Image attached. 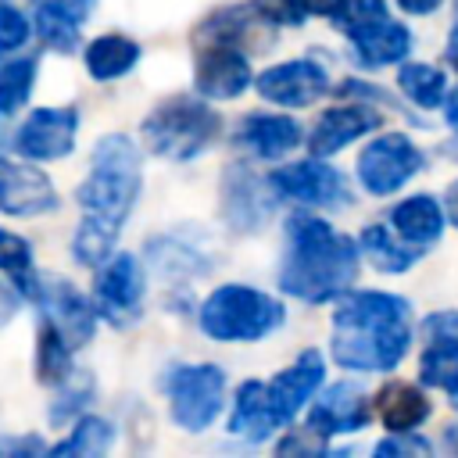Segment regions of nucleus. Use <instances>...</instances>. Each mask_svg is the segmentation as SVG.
I'll return each instance as SVG.
<instances>
[{
    "label": "nucleus",
    "instance_id": "1",
    "mask_svg": "<svg viewBox=\"0 0 458 458\" xmlns=\"http://www.w3.org/2000/svg\"><path fill=\"white\" fill-rule=\"evenodd\" d=\"M411 304L383 290H347L333 315V358L354 372H390L408 354Z\"/></svg>",
    "mask_w": 458,
    "mask_h": 458
},
{
    "label": "nucleus",
    "instance_id": "2",
    "mask_svg": "<svg viewBox=\"0 0 458 458\" xmlns=\"http://www.w3.org/2000/svg\"><path fill=\"white\" fill-rule=\"evenodd\" d=\"M286 240H290V250L279 272V286L290 297L322 304L351 290L358 276L354 240L340 236L326 218H315V215H293L286 222Z\"/></svg>",
    "mask_w": 458,
    "mask_h": 458
},
{
    "label": "nucleus",
    "instance_id": "3",
    "mask_svg": "<svg viewBox=\"0 0 458 458\" xmlns=\"http://www.w3.org/2000/svg\"><path fill=\"white\" fill-rule=\"evenodd\" d=\"M140 186H143L140 147L122 132L97 140L93 168H89L86 182L75 190V200L82 208V222L118 233L125 215L132 211V204L140 197Z\"/></svg>",
    "mask_w": 458,
    "mask_h": 458
},
{
    "label": "nucleus",
    "instance_id": "4",
    "mask_svg": "<svg viewBox=\"0 0 458 458\" xmlns=\"http://www.w3.org/2000/svg\"><path fill=\"white\" fill-rule=\"evenodd\" d=\"M218 129H222L218 111L193 97H172V100L157 104L140 125L147 150L157 157H168V161L197 157L200 150H208L215 143Z\"/></svg>",
    "mask_w": 458,
    "mask_h": 458
},
{
    "label": "nucleus",
    "instance_id": "5",
    "mask_svg": "<svg viewBox=\"0 0 458 458\" xmlns=\"http://www.w3.org/2000/svg\"><path fill=\"white\" fill-rule=\"evenodd\" d=\"M286 318L283 304L272 301L268 293L243 286V283H229L218 286L204 304H200V329L211 340H261L272 329H279Z\"/></svg>",
    "mask_w": 458,
    "mask_h": 458
},
{
    "label": "nucleus",
    "instance_id": "6",
    "mask_svg": "<svg viewBox=\"0 0 458 458\" xmlns=\"http://www.w3.org/2000/svg\"><path fill=\"white\" fill-rule=\"evenodd\" d=\"M336 25L351 39L358 61L369 68L394 64L411 50V32L390 18L383 0H347V7L336 14Z\"/></svg>",
    "mask_w": 458,
    "mask_h": 458
},
{
    "label": "nucleus",
    "instance_id": "7",
    "mask_svg": "<svg viewBox=\"0 0 458 458\" xmlns=\"http://www.w3.org/2000/svg\"><path fill=\"white\" fill-rule=\"evenodd\" d=\"M168 408L179 429L200 433L215 422L225 404V372L211 361L200 365H175L168 372Z\"/></svg>",
    "mask_w": 458,
    "mask_h": 458
},
{
    "label": "nucleus",
    "instance_id": "8",
    "mask_svg": "<svg viewBox=\"0 0 458 458\" xmlns=\"http://www.w3.org/2000/svg\"><path fill=\"white\" fill-rule=\"evenodd\" d=\"M422 150L404 132H386L358 154V179L372 197H386L397 193L422 168Z\"/></svg>",
    "mask_w": 458,
    "mask_h": 458
},
{
    "label": "nucleus",
    "instance_id": "9",
    "mask_svg": "<svg viewBox=\"0 0 458 458\" xmlns=\"http://www.w3.org/2000/svg\"><path fill=\"white\" fill-rule=\"evenodd\" d=\"M268 186L290 200L301 204H315V208H329V204H347L351 200V186L344 179V172H336L333 165H322L315 154L308 161H293L286 168H276Z\"/></svg>",
    "mask_w": 458,
    "mask_h": 458
},
{
    "label": "nucleus",
    "instance_id": "10",
    "mask_svg": "<svg viewBox=\"0 0 458 458\" xmlns=\"http://www.w3.org/2000/svg\"><path fill=\"white\" fill-rule=\"evenodd\" d=\"M75 132H79L75 107H39L21 122L14 136V150L29 161H57L72 154Z\"/></svg>",
    "mask_w": 458,
    "mask_h": 458
},
{
    "label": "nucleus",
    "instance_id": "11",
    "mask_svg": "<svg viewBox=\"0 0 458 458\" xmlns=\"http://www.w3.org/2000/svg\"><path fill=\"white\" fill-rule=\"evenodd\" d=\"M97 297V311L104 318H111L114 326H125L140 315L143 304V268L132 254H111L97 276L93 286Z\"/></svg>",
    "mask_w": 458,
    "mask_h": 458
},
{
    "label": "nucleus",
    "instance_id": "12",
    "mask_svg": "<svg viewBox=\"0 0 458 458\" xmlns=\"http://www.w3.org/2000/svg\"><path fill=\"white\" fill-rule=\"evenodd\" d=\"M36 304L47 311V322L57 326V333L68 340V347H82L89 344L93 329H97V311L89 308V301L61 276H39V290H36Z\"/></svg>",
    "mask_w": 458,
    "mask_h": 458
},
{
    "label": "nucleus",
    "instance_id": "13",
    "mask_svg": "<svg viewBox=\"0 0 458 458\" xmlns=\"http://www.w3.org/2000/svg\"><path fill=\"white\" fill-rule=\"evenodd\" d=\"M254 89L272 100V104H283V107H308L315 104L326 89H329V75L318 61L311 57H297V61H286V64H272L258 75Z\"/></svg>",
    "mask_w": 458,
    "mask_h": 458
},
{
    "label": "nucleus",
    "instance_id": "14",
    "mask_svg": "<svg viewBox=\"0 0 458 458\" xmlns=\"http://www.w3.org/2000/svg\"><path fill=\"white\" fill-rule=\"evenodd\" d=\"M193 82H197V93H200V97L233 100V97H240L254 79H250V64H247V57H243L240 47L208 39V47L197 54Z\"/></svg>",
    "mask_w": 458,
    "mask_h": 458
},
{
    "label": "nucleus",
    "instance_id": "15",
    "mask_svg": "<svg viewBox=\"0 0 458 458\" xmlns=\"http://www.w3.org/2000/svg\"><path fill=\"white\" fill-rule=\"evenodd\" d=\"M54 208H57V190L39 168L0 157V211L4 215L32 218Z\"/></svg>",
    "mask_w": 458,
    "mask_h": 458
},
{
    "label": "nucleus",
    "instance_id": "16",
    "mask_svg": "<svg viewBox=\"0 0 458 458\" xmlns=\"http://www.w3.org/2000/svg\"><path fill=\"white\" fill-rule=\"evenodd\" d=\"M322 372H326L322 354H318V351H301L290 369H283L272 383H265L268 408H272V415H276L279 426L290 422V419L315 397V390L322 386Z\"/></svg>",
    "mask_w": 458,
    "mask_h": 458
},
{
    "label": "nucleus",
    "instance_id": "17",
    "mask_svg": "<svg viewBox=\"0 0 458 458\" xmlns=\"http://www.w3.org/2000/svg\"><path fill=\"white\" fill-rule=\"evenodd\" d=\"M369 401L354 383H336L329 386L308 411V429H315L318 437H333V433H354L369 422Z\"/></svg>",
    "mask_w": 458,
    "mask_h": 458
},
{
    "label": "nucleus",
    "instance_id": "18",
    "mask_svg": "<svg viewBox=\"0 0 458 458\" xmlns=\"http://www.w3.org/2000/svg\"><path fill=\"white\" fill-rule=\"evenodd\" d=\"M379 122H383V118H379L372 107H358V104H351V107H329V111H322V118L311 125L308 147H311L315 157H329V154L344 150L347 143H354L358 136L372 132Z\"/></svg>",
    "mask_w": 458,
    "mask_h": 458
},
{
    "label": "nucleus",
    "instance_id": "19",
    "mask_svg": "<svg viewBox=\"0 0 458 458\" xmlns=\"http://www.w3.org/2000/svg\"><path fill=\"white\" fill-rule=\"evenodd\" d=\"M236 143L258 157H283L301 143V125L286 114H247L236 129Z\"/></svg>",
    "mask_w": 458,
    "mask_h": 458
},
{
    "label": "nucleus",
    "instance_id": "20",
    "mask_svg": "<svg viewBox=\"0 0 458 458\" xmlns=\"http://www.w3.org/2000/svg\"><path fill=\"white\" fill-rule=\"evenodd\" d=\"M390 222H394V236L411 243L415 250H426L429 243L440 240V229H444V211L440 204L429 197V193H415L408 200H401L394 211H390Z\"/></svg>",
    "mask_w": 458,
    "mask_h": 458
},
{
    "label": "nucleus",
    "instance_id": "21",
    "mask_svg": "<svg viewBox=\"0 0 458 458\" xmlns=\"http://www.w3.org/2000/svg\"><path fill=\"white\" fill-rule=\"evenodd\" d=\"M376 415L386 429L408 433V429H415L429 419V397L419 386H411L404 379H394L376 394Z\"/></svg>",
    "mask_w": 458,
    "mask_h": 458
},
{
    "label": "nucleus",
    "instance_id": "22",
    "mask_svg": "<svg viewBox=\"0 0 458 458\" xmlns=\"http://www.w3.org/2000/svg\"><path fill=\"white\" fill-rule=\"evenodd\" d=\"M276 426H279V422H276V415H272V408H268L265 383H258V379L240 383L236 401H233V415H229V433L247 437V440H265Z\"/></svg>",
    "mask_w": 458,
    "mask_h": 458
},
{
    "label": "nucleus",
    "instance_id": "23",
    "mask_svg": "<svg viewBox=\"0 0 458 458\" xmlns=\"http://www.w3.org/2000/svg\"><path fill=\"white\" fill-rule=\"evenodd\" d=\"M79 4L75 0H43L36 7V32L50 50L68 54V50L79 47V25H82V14H86Z\"/></svg>",
    "mask_w": 458,
    "mask_h": 458
},
{
    "label": "nucleus",
    "instance_id": "24",
    "mask_svg": "<svg viewBox=\"0 0 458 458\" xmlns=\"http://www.w3.org/2000/svg\"><path fill=\"white\" fill-rule=\"evenodd\" d=\"M268 208L272 204L265 200V186L254 175H247V168H233L225 179V218H233L240 233H247L265 222Z\"/></svg>",
    "mask_w": 458,
    "mask_h": 458
},
{
    "label": "nucleus",
    "instance_id": "25",
    "mask_svg": "<svg viewBox=\"0 0 458 458\" xmlns=\"http://www.w3.org/2000/svg\"><path fill=\"white\" fill-rule=\"evenodd\" d=\"M136 61H140V43L129 39V36H122V32L97 36V39L86 47V72H89L93 79H100V82L125 75Z\"/></svg>",
    "mask_w": 458,
    "mask_h": 458
},
{
    "label": "nucleus",
    "instance_id": "26",
    "mask_svg": "<svg viewBox=\"0 0 458 458\" xmlns=\"http://www.w3.org/2000/svg\"><path fill=\"white\" fill-rule=\"evenodd\" d=\"M111 444H114V426L107 419H100V415H86V419L75 422V429H72L68 440H61V444L50 447V454H57V458H68V454L72 458H97Z\"/></svg>",
    "mask_w": 458,
    "mask_h": 458
},
{
    "label": "nucleus",
    "instance_id": "27",
    "mask_svg": "<svg viewBox=\"0 0 458 458\" xmlns=\"http://www.w3.org/2000/svg\"><path fill=\"white\" fill-rule=\"evenodd\" d=\"M419 376L426 386L437 390H458V340L454 336H429V347L422 351Z\"/></svg>",
    "mask_w": 458,
    "mask_h": 458
},
{
    "label": "nucleus",
    "instance_id": "28",
    "mask_svg": "<svg viewBox=\"0 0 458 458\" xmlns=\"http://www.w3.org/2000/svg\"><path fill=\"white\" fill-rule=\"evenodd\" d=\"M0 272H7L14 279V290L36 301L39 290V276L32 272V247L25 236L0 229Z\"/></svg>",
    "mask_w": 458,
    "mask_h": 458
},
{
    "label": "nucleus",
    "instance_id": "29",
    "mask_svg": "<svg viewBox=\"0 0 458 458\" xmlns=\"http://www.w3.org/2000/svg\"><path fill=\"white\" fill-rule=\"evenodd\" d=\"M397 86H401V93H404L411 104H419V107H426V111L437 107V104L444 100V93H447V79H444V72L433 68V64H401Z\"/></svg>",
    "mask_w": 458,
    "mask_h": 458
},
{
    "label": "nucleus",
    "instance_id": "30",
    "mask_svg": "<svg viewBox=\"0 0 458 458\" xmlns=\"http://www.w3.org/2000/svg\"><path fill=\"white\" fill-rule=\"evenodd\" d=\"M361 250H365V258H369L379 272H404V268H411L415 258H419V250H404V247L390 236V229H383V225H365V229H361Z\"/></svg>",
    "mask_w": 458,
    "mask_h": 458
},
{
    "label": "nucleus",
    "instance_id": "31",
    "mask_svg": "<svg viewBox=\"0 0 458 458\" xmlns=\"http://www.w3.org/2000/svg\"><path fill=\"white\" fill-rule=\"evenodd\" d=\"M68 372H72V347L54 322H43L36 344V376L39 383H61Z\"/></svg>",
    "mask_w": 458,
    "mask_h": 458
},
{
    "label": "nucleus",
    "instance_id": "32",
    "mask_svg": "<svg viewBox=\"0 0 458 458\" xmlns=\"http://www.w3.org/2000/svg\"><path fill=\"white\" fill-rule=\"evenodd\" d=\"M36 68H39L36 57H18V61L4 64V72H0V114H14L29 100L32 82H36Z\"/></svg>",
    "mask_w": 458,
    "mask_h": 458
},
{
    "label": "nucleus",
    "instance_id": "33",
    "mask_svg": "<svg viewBox=\"0 0 458 458\" xmlns=\"http://www.w3.org/2000/svg\"><path fill=\"white\" fill-rule=\"evenodd\" d=\"M57 386H61V390H57V397H54V404H50V422H54V426L68 422L75 411H82V408L89 404V397H93V376L82 372V369H72Z\"/></svg>",
    "mask_w": 458,
    "mask_h": 458
},
{
    "label": "nucleus",
    "instance_id": "34",
    "mask_svg": "<svg viewBox=\"0 0 458 458\" xmlns=\"http://www.w3.org/2000/svg\"><path fill=\"white\" fill-rule=\"evenodd\" d=\"M29 39V21L18 7L0 4V50H18Z\"/></svg>",
    "mask_w": 458,
    "mask_h": 458
},
{
    "label": "nucleus",
    "instance_id": "35",
    "mask_svg": "<svg viewBox=\"0 0 458 458\" xmlns=\"http://www.w3.org/2000/svg\"><path fill=\"white\" fill-rule=\"evenodd\" d=\"M433 451V444L426 440V437H419L415 429H408V433H397V437H390V440H379L376 444V454H429Z\"/></svg>",
    "mask_w": 458,
    "mask_h": 458
},
{
    "label": "nucleus",
    "instance_id": "36",
    "mask_svg": "<svg viewBox=\"0 0 458 458\" xmlns=\"http://www.w3.org/2000/svg\"><path fill=\"white\" fill-rule=\"evenodd\" d=\"M43 451L47 444L39 437H0V458H32Z\"/></svg>",
    "mask_w": 458,
    "mask_h": 458
},
{
    "label": "nucleus",
    "instance_id": "37",
    "mask_svg": "<svg viewBox=\"0 0 458 458\" xmlns=\"http://www.w3.org/2000/svg\"><path fill=\"white\" fill-rule=\"evenodd\" d=\"M254 7L265 14V18H272L276 25H283V21H290V25H297L304 14L297 11V4L293 0H254Z\"/></svg>",
    "mask_w": 458,
    "mask_h": 458
},
{
    "label": "nucleus",
    "instance_id": "38",
    "mask_svg": "<svg viewBox=\"0 0 458 458\" xmlns=\"http://www.w3.org/2000/svg\"><path fill=\"white\" fill-rule=\"evenodd\" d=\"M426 336H454L458 340V315L454 311H437L426 318Z\"/></svg>",
    "mask_w": 458,
    "mask_h": 458
},
{
    "label": "nucleus",
    "instance_id": "39",
    "mask_svg": "<svg viewBox=\"0 0 458 458\" xmlns=\"http://www.w3.org/2000/svg\"><path fill=\"white\" fill-rule=\"evenodd\" d=\"M293 4L301 14H318V18H336L347 7V0H293Z\"/></svg>",
    "mask_w": 458,
    "mask_h": 458
},
{
    "label": "nucleus",
    "instance_id": "40",
    "mask_svg": "<svg viewBox=\"0 0 458 458\" xmlns=\"http://www.w3.org/2000/svg\"><path fill=\"white\" fill-rule=\"evenodd\" d=\"M14 308H18V290L0 283V326H7L14 318Z\"/></svg>",
    "mask_w": 458,
    "mask_h": 458
},
{
    "label": "nucleus",
    "instance_id": "41",
    "mask_svg": "<svg viewBox=\"0 0 458 458\" xmlns=\"http://www.w3.org/2000/svg\"><path fill=\"white\" fill-rule=\"evenodd\" d=\"M440 4L444 0H397V7L408 11V14H433Z\"/></svg>",
    "mask_w": 458,
    "mask_h": 458
},
{
    "label": "nucleus",
    "instance_id": "42",
    "mask_svg": "<svg viewBox=\"0 0 458 458\" xmlns=\"http://www.w3.org/2000/svg\"><path fill=\"white\" fill-rule=\"evenodd\" d=\"M444 208H447V218L458 225V182L447 186V193H444Z\"/></svg>",
    "mask_w": 458,
    "mask_h": 458
},
{
    "label": "nucleus",
    "instance_id": "43",
    "mask_svg": "<svg viewBox=\"0 0 458 458\" xmlns=\"http://www.w3.org/2000/svg\"><path fill=\"white\" fill-rule=\"evenodd\" d=\"M444 57H447V64L458 72V21H454V29H451V36H447V50H444Z\"/></svg>",
    "mask_w": 458,
    "mask_h": 458
},
{
    "label": "nucleus",
    "instance_id": "44",
    "mask_svg": "<svg viewBox=\"0 0 458 458\" xmlns=\"http://www.w3.org/2000/svg\"><path fill=\"white\" fill-rule=\"evenodd\" d=\"M444 447L458 454V422H451V426H444Z\"/></svg>",
    "mask_w": 458,
    "mask_h": 458
},
{
    "label": "nucleus",
    "instance_id": "45",
    "mask_svg": "<svg viewBox=\"0 0 458 458\" xmlns=\"http://www.w3.org/2000/svg\"><path fill=\"white\" fill-rule=\"evenodd\" d=\"M447 125L458 132V89L447 97Z\"/></svg>",
    "mask_w": 458,
    "mask_h": 458
},
{
    "label": "nucleus",
    "instance_id": "46",
    "mask_svg": "<svg viewBox=\"0 0 458 458\" xmlns=\"http://www.w3.org/2000/svg\"><path fill=\"white\" fill-rule=\"evenodd\" d=\"M451 404H454V408H458V390H454V394H451Z\"/></svg>",
    "mask_w": 458,
    "mask_h": 458
},
{
    "label": "nucleus",
    "instance_id": "47",
    "mask_svg": "<svg viewBox=\"0 0 458 458\" xmlns=\"http://www.w3.org/2000/svg\"><path fill=\"white\" fill-rule=\"evenodd\" d=\"M82 4H86V0H82Z\"/></svg>",
    "mask_w": 458,
    "mask_h": 458
}]
</instances>
